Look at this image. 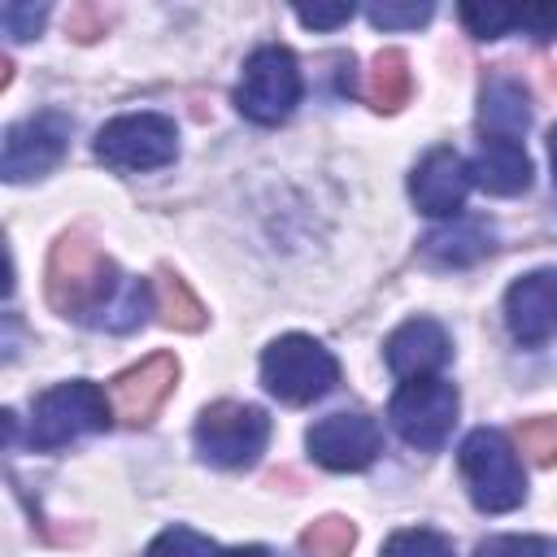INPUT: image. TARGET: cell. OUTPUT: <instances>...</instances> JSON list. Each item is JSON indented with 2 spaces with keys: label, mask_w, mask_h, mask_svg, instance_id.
Segmentation results:
<instances>
[{
  "label": "cell",
  "mask_w": 557,
  "mask_h": 557,
  "mask_svg": "<svg viewBox=\"0 0 557 557\" xmlns=\"http://www.w3.org/2000/svg\"><path fill=\"white\" fill-rule=\"evenodd\" d=\"M122 278L113 257L83 231H65L57 235L52 252H48V305L74 322H96L104 318V309L117 300Z\"/></svg>",
  "instance_id": "obj_1"
},
{
  "label": "cell",
  "mask_w": 557,
  "mask_h": 557,
  "mask_svg": "<svg viewBox=\"0 0 557 557\" xmlns=\"http://www.w3.org/2000/svg\"><path fill=\"white\" fill-rule=\"evenodd\" d=\"M457 466L466 474V487H470V500L483 509V513H509L522 505L527 496V479H522V466H518V453L513 444L492 431V426H479L461 440V453H457Z\"/></svg>",
  "instance_id": "obj_2"
},
{
  "label": "cell",
  "mask_w": 557,
  "mask_h": 557,
  "mask_svg": "<svg viewBox=\"0 0 557 557\" xmlns=\"http://www.w3.org/2000/svg\"><path fill=\"white\" fill-rule=\"evenodd\" d=\"M335 379H339L335 357L309 335H283L261 352V383L270 396L287 405H309L326 396Z\"/></svg>",
  "instance_id": "obj_3"
},
{
  "label": "cell",
  "mask_w": 557,
  "mask_h": 557,
  "mask_svg": "<svg viewBox=\"0 0 557 557\" xmlns=\"http://www.w3.org/2000/svg\"><path fill=\"white\" fill-rule=\"evenodd\" d=\"M113 418V405L104 400V392L87 379L74 383H57L35 400V418H30V444L35 448H61L70 440H83L91 431H104Z\"/></svg>",
  "instance_id": "obj_4"
},
{
  "label": "cell",
  "mask_w": 557,
  "mask_h": 557,
  "mask_svg": "<svg viewBox=\"0 0 557 557\" xmlns=\"http://www.w3.org/2000/svg\"><path fill=\"white\" fill-rule=\"evenodd\" d=\"M300 100V65L287 48L265 44L244 61V78L235 87V104L244 117L274 126L283 122Z\"/></svg>",
  "instance_id": "obj_5"
},
{
  "label": "cell",
  "mask_w": 557,
  "mask_h": 557,
  "mask_svg": "<svg viewBox=\"0 0 557 557\" xmlns=\"http://www.w3.org/2000/svg\"><path fill=\"white\" fill-rule=\"evenodd\" d=\"M396 435L422 453H435L457 422V387L444 379H405L387 405Z\"/></svg>",
  "instance_id": "obj_6"
},
{
  "label": "cell",
  "mask_w": 557,
  "mask_h": 557,
  "mask_svg": "<svg viewBox=\"0 0 557 557\" xmlns=\"http://www.w3.org/2000/svg\"><path fill=\"white\" fill-rule=\"evenodd\" d=\"M178 152V131L165 113H122L100 126L96 135V157L113 170H157L174 161Z\"/></svg>",
  "instance_id": "obj_7"
},
{
  "label": "cell",
  "mask_w": 557,
  "mask_h": 557,
  "mask_svg": "<svg viewBox=\"0 0 557 557\" xmlns=\"http://www.w3.org/2000/svg\"><path fill=\"white\" fill-rule=\"evenodd\" d=\"M270 440V418L257 405L218 400L196 418V448L213 466H248Z\"/></svg>",
  "instance_id": "obj_8"
},
{
  "label": "cell",
  "mask_w": 557,
  "mask_h": 557,
  "mask_svg": "<svg viewBox=\"0 0 557 557\" xmlns=\"http://www.w3.org/2000/svg\"><path fill=\"white\" fill-rule=\"evenodd\" d=\"M65 139H70V117H65V113H57V109L13 122V126L4 131L0 174H4L9 183H26V178L48 174V170L61 161Z\"/></svg>",
  "instance_id": "obj_9"
},
{
  "label": "cell",
  "mask_w": 557,
  "mask_h": 557,
  "mask_svg": "<svg viewBox=\"0 0 557 557\" xmlns=\"http://www.w3.org/2000/svg\"><path fill=\"white\" fill-rule=\"evenodd\" d=\"M178 383V361L170 352H152L144 357L139 366L122 370L109 387V405H113V418H122L126 426H144L157 418V409L165 405V396L174 392Z\"/></svg>",
  "instance_id": "obj_10"
},
{
  "label": "cell",
  "mask_w": 557,
  "mask_h": 557,
  "mask_svg": "<svg viewBox=\"0 0 557 557\" xmlns=\"http://www.w3.org/2000/svg\"><path fill=\"white\" fill-rule=\"evenodd\" d=\"M309 453L326 470H366L379 453V426L366 413H326L309 426Z\"/></svg>",
  "instance_id": "obj_11"
},
{
  "label": "cell",
  "mask_w": 557,
  "mask_h": 557,
  "mask_svg": "<svg viewBox=\"0 0 557 557\" xmlns=\"http://www.w3.org/2000/svg\"><path fill=\"white\" fill-rule=\"evenodd\" d=\"M505 322L522 348H540L557 331V270H531L505 292Z\"/></svg>",
  "instance_id": "obj_12"
},
{
  "label": "cell",
  "mask_w": 557,
  "mask_h": 557,
  "mask_svg": "<svg viewBox=\"0 0 557 557\" xmlns=\"http://www.w3.org/2000/svg\"><path fill=\"white\" fill-rule=\"evenodd\" d=\"M466 191H470V165L453 152V148H431L418 165H413V178H409V196L422 213L431 218H448L466 205Z\"/></svg>",
  "instance_id": "obj_13"
},
{
  "label": "cell",
  "mask_w": 557,
  "mask_h": 557,
  "mask_svg": "<svg viewBox=\"0 0 557 557\" xmlns=\"http://www.w3.org/2000/svg\"><path fill=\"white\" fill-rule=\"evenodd\" d=\"M387 366L400 379H426L448 361V335L435 318H409L387 335Z\"/></svg>",
  "instance_id": "obj_14"
},
{
  "label": "cell",
  "mask_w": 557,
  "mask_h": 557,
  "mask_svg": "<svg viewBox=\"0 0 557 557\" xmlns=\"http://www.w3.org/2000/svg\"><path fill=\"white\" fill-rule=\"evenodd\" d=\"M470 178H479L483 191L492 196H518L531 183V157L522 152L518 139H500V135H483L479 157L470 165Z\"/></svg>",
  "instance_id": "obj_15"
},
{
  "label": "cell",
  "mask_w": 557,
  "mask_h": 557,
  "mask_svg": "<svg viewBox=\"0 0 557 557\" xmlns=\"http://www.w3.org/2000/svg\"><path fill=\"white\" fill-rule=\"evenodd\" d=\"M527 122H531V109H527L522 87H518L513 78H500V74H496V78L483 87V109H479V126H483V135L513 139V135L527 131Z\"/></svg>",
  "instance_id": "obj_16"
},
{
  "label": "cell",
  "mask_w": 557,
  "mask_h": 557,
  "mask_svg": "<svg viewBox=\"0 0 557 557\" xmlns=\"http://www.w3.org/2000/svg\"><path fill=\"white\" fill-rule=\"evenodd\" d=\"M361 91H366L370 109L396 113V109L409 100V61H405V52H400V48H383V52L370 61V70H366Z\"/></svg>",
  "instance_id": "obj_17"
},
{
  "label": "cell",
  "mask_w": 557,
  "mask_h": 557,
  "mask_svg": "<svg viewBox=\"0 0 557 557\" xmlns=\"http://www.w3.org/2000/svg\"><path fill=\"white\" fill-rule=\"evenodd\" d=\"M492 248V231L483 222H453L422 239V252L435 265H470Z\"/></svg>",
  "instance_id": "obj_18"
},
{
  "label": "cell",
  "mask_w": 557,
  "mask_h": 557,
  "mask_svg": "<svg viewBox=\"0 0 557 557\" xmlns=\"http://www.w3.org/2000/svg\"><path fill=\"white\" fill-rule=\"evenodd\" d=\"M152 300H157V313L165 326H174V331H200L205 326V305L191 296V287L174 270H157Z\"/></svg>",
  "instance_id": "obj_19"
},
{
  "label": "cell",
  "mask_w": 557,
  "mask_h": 557,
  "mask_svg": "<svg viewBox=\"0 0 557 557\" xmlns=\"http://www.w3.org/2000/svg\"><path fill=\"white\" fill-rule=\"evenodd\" d=\"M352 540H357L352 522L331 513V518H318V522H309L300 531V553L305 557H348L352 553Z\"/></svg>",
  "instance_id": "obj_20"
},
{
  "label": "cell",
  "mask_w": 557,
  "mask_h": 557,
  "mask_svg": "<svg viewBox=\"0 0 557 557\" xmlns=\"http://www.w3.org/2000/svg\"><path fill=\"white\" fill-rule=\"evenodd\" d=\"M383 557H453V544L431 527H405L383 544Z\"/></svg>",
  "instance_id": "obj_21"
},
{
  "label": "cell",
  "mask_w": 557,
  "mask_h": 557,
  "mask_svg": "<svg viewBox=\"0 0 557 557\" xmlns=\"http://www.w3.org/2000/svg\"><path fill=\"white\" fill-rule=\"evenodd\" d=\"M518 448H522L535 466H553V461H557V413L527 418V422L518 426Z\"/></svg>",
  "instance_id": "obj_22"
},
{
  "label": "cell",
  "mask_w": 557,
  "mask_h": 557,
  "mask_svg": "<svg viewBox=\"0 0 557 557\" xmlns=\"http://www.w3.org/2000/svg\"><path fill=\"white\" fill-rule=\"evenodd\" d=\"M144 313H148V283H144V278H131V283H122L117 300L104 309L100 326H109V331H131L135 322H144Z\"/></svg>",
  "instance_id": "obj_23"
},
{
  "label": "cell",
  "mask_w": 557,
  "mask_h": 557,
  "mask_svg": "<svg viewBox=\"0 0 557 557\" xmlns=\"http://www.w3.org/2000/svg\"><path fill=\"white\" fill-rule=\"evenodd\" d=\"M148 557H226V553H218L213 540H205L187 527H170L148 544Z\"/></svg>",
  "instance_id": "obj_24"
},
{
  "label": "cell",
  "mask_w": 557,
  "mask_h": 557,
  "mask_svg": "<svg viewBox=\"0 0 557 557\" xmlns=\"http://www.w3.org/2000/svg\"><path fill=\"white\" fill-rule=\"evenodd\" d=\"M461 22L470 26V35L496 39L518 22V9H509V4H461Z\"/></svg>",
  "instance_id": "obj_25"
},
{
  "label": "cell",
  "mask_w": 557,
  "mask_h": 557,
  "mask_svg": "<svg viewBox=\"0 0 557 557\" xmlns=\"http://www.w3.org/2000/svg\"><path fill=\"white\" fill-rule=\"evenodd\" d=\"M474 557H557V544L535 535H492L479 544Z\"/></svg>",
  "instance_id": "obj_26"
},
{
  "label": "cell",
  "mask_w": 557,
  "mask_h": 557,
  "mask_svg": "<svg viewBox=\"0 0 557 557\" xmlns=\"http://www.w3.org/2000/svg\"><path fill=\"white\" fill-rule=\"evenodd\" d=\"M44 17H48V4H17V0H9V4L0 9L4 35H13V39H30V35L44 26Z\"/></svg>",
  "instance_id": "obj_27"
},
{
  "label": "cell",
  "mask_w": 557,
  "mask_h": 557,
  "mask_svg": "<svg viewBox=\"0 0 557 557\" xmlns=\"http://www.w3.org/2000/svg\"><path fill=\"white\" fill-rule=\"evenodd\" d=\"M431 17V4H374L370 9V22L383 26V30H396V26H422Z\"/></svg>",
  "instance_id": "obj_28"
},
{
  "label": "cell",
  "mask_w": 557,
  "mask_h": 557,
  "mask_svg": "<svg viewBox=\"0 0 557 557\" xmlns=\"http://www.w3.org/2000/svg\"><path fill=\"white\" fill-rule=\"evenodd\" d=\"M513 26H522L531 39H557V4H522Z\"/></svg>",
  "instance_id": "obj_29"
},
{
  "label": "cell",
  "mask_w": 557,
  "mask_h": 557,
  "mask_svg": "<svg viewBox=\"0 0 557 557\" xmlns=\"http://www.w3.org/2000/svg\"><path fill=\"white\" fill-rule=\"evenodd\" d=\"M352 13H357L352 4H296V17H300L305 26H313V30H335V26H344Z\"/></svg>",
  "instance_id": "obj_30"
},
{
  "label": "cell",
  "mask_w": 557,
  "mask_h": 557,
  "mask_svg": "<svg viewBox=\"0 0 557 557\" xmlns=\"http://www.w3.org/2000/svg\"><path fill=\"white\" fill-rule=\"evenodd\" d=\"M104 26H109V17H104V9H91V4H78L74 13H70V35L74 39H96V35H104Z\"/></svg>",
  "instance_id": "obj_31"
},
{
  "label": "cell",
  "mask_w": 557,
  "mask_h": 557,
  "mask_svg": "<svg viewBox=\"0 0 557 557\" xmlns=\"http://www.w3.org/2000/svg\"><path fill=\"white\" fill-rule=\"evenodd\" d=\"M226 557H270L265 548H257V544H248V548H231Z\"/></svg>",
  "instance_id": "obj_32"
},
{
  "label": "cell",
  "mask_w": 557,
  "mask_h": 557,
  "mask_svg": "<svg viewBox=\"0 0 557 557\" xmlns=\"http://www.w3.org/2000/svg\"><path fill=\"white\" fill-rule=\"evenodd\" d=\"M548 157H553V174H557V126L548 131Z\"/></svg>",
  "instance_id": "obj_33"
}]
</instances>
